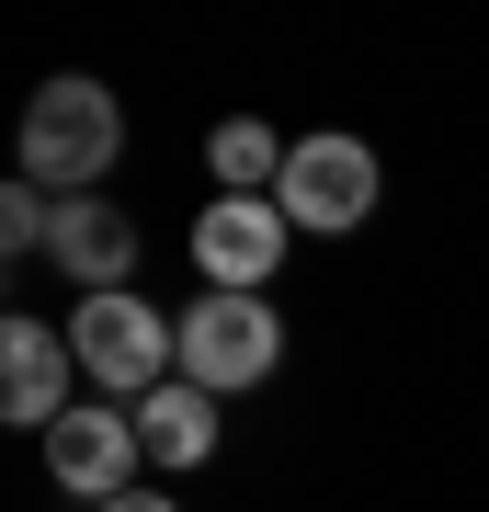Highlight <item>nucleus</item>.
Returning a JSON list of instances; mask_svg holds the SVG:
<instances>
[{
  "label": "nucleus",
  "mask_w": 489,
  "mask_h": 512,
  "mask_svg": "<svg viewBox=\"0 0 489 512\" xmlns=\"http://www.w3.org/2000/svg\"><path fill=\"white\" fill-rule=\"evenodd\" d=\"M137 444H148L160 467H205V456H217V399H205L194 376L148 387V399H137Z\"/></svg>",
  "instance_id": "9"
},
{
  "label": "nucleus",
  "mask_w": 489,
  "mask_h": 512,
  "mask_svg": "<svg viewBox=\"0 0 489 512\" xmlns=\"http://www.w3.org/2000/svg\"><path fill=\"white\" fill-rule=\"evenodd\" d=\"M285 160L296 148H273V126H217V183L228 194H285Z\"/></svg>",
  "instance_id": "10"
},
{
  "label": "nucleus",
  "mask_w": 489,
  "mask_h": 512,
  "mask_svg": "<svg viewBox=\"0 0 489 512\" xmlns=\"http://www.w3.org/2000/svg\"><path fill=\"white\" fill-rule=\"evenodd\" d=\"M285 228H364L376 217V148L364 137H308L285 160Z\"/></svg>",
  "instance_id": "5"
},
{
  "label": "nucleus",
  "mask_w": 489,
  "mask_h": 512,
  "mask_svg": "<svg viewBox=\"0 0 489 512\" xmlns=\"http://www.w3.org/2000/svg\"><path fill=\"white\" fill-rule=\"evenodd\" d=\"M194 262H205L228 296H262V274L285 262V205H273V194H217V205L194 217Z\"/></svg>",
  "instance_id": "6"
},
{
  "label": "nucleus",
  "mask_w": 489,
  "mask_h": 512,
  "mask_svg": "<svg viewBox=\"0 0 489 512\" xmlns=\"http://www.w3.org/2000/svg\"><path fill=\"white\" fill-rule=\"evenodd\" d=\"M69 353H80V376L103 387V399H148V387H171L182 376V319H160L148 296H80V319H69Z\"/></svg>",
  "instance_id": "2"
},
{
  "label": "nucleus",
  "mask_w": 489,
  "mask_h": 512,
  "mask_svg": "<svg viewBox=\"0 0 489 512\" xmlns=\"http://www.w3.org/2000/svg\"><path fill=\"white\" fill-rule=\"evenodd\" d=\"M0 239H12V251H46V239H57V194L46 183H12V194H0Z\"/></svg>",
  "instance_id": "11"
},
{
  "label": "nucleus",
  "mask_w": 489,
  "mask_h": 512,
  "mask_svg": "<svg viewBox=\"0 0 489 512\" xmlns=\"http://www.w3.org/2000/svg\"><path fill=\"white\" fill-rule=\"evenodd\" d=\"M137 456H148V444H137V410H114V399H80V410L46 433V467H57V490H80L91 512L137 490Z\"/></svg>",
  "instance_id": "4"
},
{
  "label": "nucleus",
  "mask_w": 489,
  "mask_h": 512,
  "mask_svg": "<svg viewBox=\"0 0 489 512\" xmlns=\"http://www.w3.org/2000/svg\"><path fill=\"white\" fill-rule=\"evenodd\" d=\"M114 148H126V114H114L103 80H46V92L23 103V183H46L57 205L103 183Z\"/></svg>",
  "instance_id": "1"
},
{
  "label": "nucleus",
  "mask_w": 489,
  "mask_h": 512,
  "mask_svg": "<svg viewBox=\"0 0 489 512\" xmlns=\"http://www.w3.org/2000/svg\"><path fill=\"white\" fill-rule=\"evenodd\" d=\"M103 512H171V501L160 490H126V501H103Z\"/></svg>",
  "instance_id": "12"
},
{
  "label": "nucleus",
  "mask_w": 489,
  "mask_h": 512,
  "mask_svg": "<svg viewBox=\"0 0 489 512\" xmlns=\"http://www.w3.org/2000/svg\"><path fill=\"white\" fill-rule=\"evenodd\" d=\"M273 365H285V319H273L262 296L205 285L194 308H182V376H194L205 399H228V387H262Z\"/></svg>",
  "instance_id": "3"
},
{
  "label": "nucleus",
  "mask_w": 489,
  "mask_h": 512,
  "mask_svg": "<svg viewBox=\"0 0 489 512\" xmlns=\"http://www.w3.org/2000/svg\"><path fill=\"white\" fill-rule=\"evenodd\" d=\"M46 262H57V274H80L91 296H114V285H126V262H137V217H126V205H103V194H69V205H57Z\"/></svg>",
  "instance_id": "8"
},
{
  "label": "nucleus",
  "mask_w": 489,
  "mask_h": 512,
  "mask_svg": "<svg viewBox=\"0 0 489 512\" xmlns=\"http://www.w3.org/2000/svg\"><path fill=\"white\" fill-rule=\"evenodd\" d=\"M69 365L80 353L57 342L46 319H12L0 330V410H12L23 433H57V421H69Z\"/></svg>",
  "instance_id": "7"
}]
</instances>
